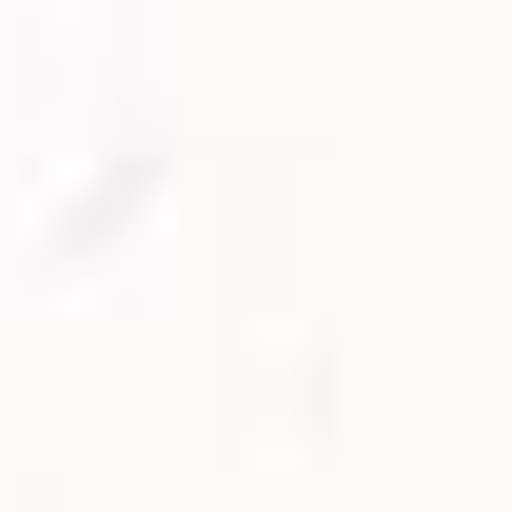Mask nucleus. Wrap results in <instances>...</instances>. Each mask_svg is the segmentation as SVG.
I'll use <instances>...</instances> for the list:
<instances>
[]
</instances>
